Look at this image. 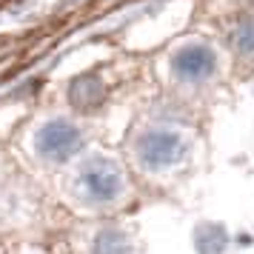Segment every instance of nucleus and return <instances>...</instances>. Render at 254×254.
<instances>
[{
	"instance_id": "nucleus-1",
	"label": "nucleus",
	"mask_w": 254,
	"mask_h": 254,
	"mask_svg": "<svg viewBox=\"0 0 254 254\" xmlns=\"http://www.w3.org/2000/svg\"><path fill=\"white\" fill-rule=\"evenodd\" d=\"M74 194L80 197V203L92 208L117 206L128 194V180L123 166L103 151H92L74 166V180H71Z\"/></svg>"
},
{
	"instance_id": "nucleus-2",
	"label": "nucleus",
	"mask_w": 254,
	"mask_h": 254,
	"mask_svg": "<svg viewBox=\"0 0 254 254\" xmlns=\"http://www.w3.org/2000/svg\"><path fill=\"white\" fill-rule=\"evenodd\" d=\"M189 151H191L189 134L174 126H166V123L146 126L131 143V154H134L137 166L151 174H160L180 166L189 157Z\"/></svg>"
},
{
	"instance_id": "nucleus-3",
	"label": "nucleus",
	"mask_w": 254,
	"mask_h": 254,
	"mask_svg": "<svg viewBox=\"0 0 254 254\" xmlns=\"http://www.w3.org/2000/svg\"><path fill=\"white\" fill-rule=\"evenodd\" d=\"M32 149L46 166H66L86 149V134L71 117H49L35 128Z\"/></svg>"
},
{
	"instance_id": "nucleus-4",
	"label": "nucleus",
	"mask_w": 254,
	"mask_h": 254,
	"mask_svg": "<svg viewBox=\"0 0 254 254\" xmlns=\"http://www.w3.org/2000/svg\"><path fill=\"white\" fill-rule=\"evenodd\" d=\"M217 69H220L217 52L203 40H191V43L177 46L172 60H169L172 77L183 86H203L217 74Z\"/></svg>"
},
{
	"instance_id": "nucleus-5",
	"label": "nucleus",
	"mask_w": 254,
	"mask_h": 254,
	"mask_svg": "<svg viewBox=\"0 0 254 254\" xmlns=\"http://www.w3.org/2000/svg\"><path fill=\"white\" fill-rule=\"evenodd\" d=\"M106 97H109V89H106L103 77L94 74V71L77 74V77L69 83V106L74 112H80V115L97 112V109L106 103Z\"/></svg>"
},
{
	"instance_id": "nucleus-6",
	"label": "nucleus",
	"mask_w": 254,
	"mask_h": 254,
	"mask_svg": "<svg viewBox=\"0 0 254 254\" xmlns=\"http://www.w3.org/2000/svg\"><path fill=\"white\" fill-rule=\"evenodd\" d=\"M197 254H229L231 249V231L217 220H200L191 231Z\"/></svg>"
},
{
	"instance_id": "nucleus-7",
	"label": "nucleus",
	"mask_w": 254,
	"mask_h": 254,
	"mask_svg": "<svg viewBox=\"0 0 254 254\" xmlns=\"http://www.w3.org/2000/svg\"><path fill=\"white\" fill-rule=\"evenodd\" d=\"M89 254H134V240L120 226H103L92 234Z\"/></svg>"
},
{
	"instance_id": "nucleus-8",
	"label": "nucleus",
	"mask_w": 254,
	"mask_h": 254,
	"mask_svg": "<svg viewBox=\"0 0 254 254\" xmlns=\"http://www.w3.org/2000/svg\"><path fill=\"white\" fill-rule=\"evenodd\" d=\"M231 49L240 58H254V17H243L231 29Z\"/></svg>"
}]
</instances>
